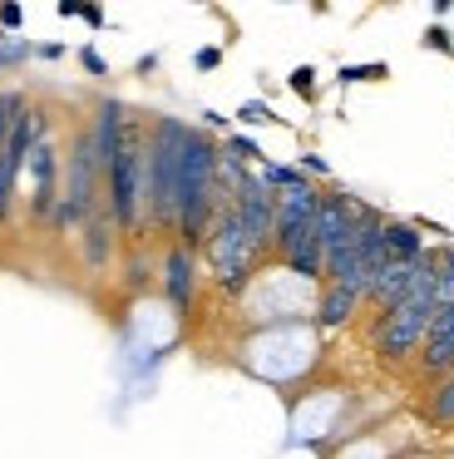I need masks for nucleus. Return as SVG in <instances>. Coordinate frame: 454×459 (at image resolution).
<instances>
[{
    "label": "nucleus",
    "mask_w": 454,
    "mask_h": 459,
    "mask_svg": "<svg viewBox=\"0 0 454 459\" xmlns=\"http://www.w3.org/2000/svg\"><path fill=\"white\" fill-rule=\"evenodd\" d=\"M193 124L158 114L148 119L144 134V232L173 242V222H178V153Z\"/></svg>",
    "instance_id": "f257e3e1"
},
{
    "label": "nucleus",
    "mask_w": 454,
    "mask_h": 459,
    "mask_svg": "<svg viewBox=\"0 0 454 459\" xmlns=\"http://www.w3.org/2000/svg\"><path fill=\"white\" fill-rule=\"evenodd\" d=\"M434 311H440V247H434V262L424 267L420 287H415L400 307L380 311V316L371 321V351L385 366H405L410 356H420Z\"/></svg>",
    "instance_id": "f03ea898"
},
{
    "label": "nucleus",
    "mask_w": 454,
    "mask_h": 459,
    "mask_svg": "<svg viewBox=\"0 0 454 459\" xmlns=\"http://www.w3.org/2000/svg\"><path fill=\"white\" fill-rule=\"evenodd\" d=\"M99 212H104V169H99V159H94L89 129L79 124V129L69 134V149H65V178H59L55 232L59 238H79Z\"/></svg>",
    "instance_id": "7ed1b4c3"
},
{
    "label": "nucleus",
    "mask_w": 454,
    "mask_h": 459,
    "mask_svg": "<svg viewBox=\"0 0 454 459\" xmlns=\"http://www.w3.org/2000/svg\"><path fill=\"white\" fill-rule=\"evenodd\" d=\"M144 134L148 124L134 114L118 153L104 163V212L118 238H144Z\"/></svg>",
    "instance_id": "20e7f679"
},
{
    "label": "nucleus",
    "mask_w": 454,
    "mask_h": 459,
    "mask_svg": "<svg viewBox=\"0 0 454 459\" xmlns=\"http://www.w3.org/2000/svg\"><path fill=\"white\" fill-rule=\"evenodd\" d=\"M59 178H65V149L55 143V129L45 119L25 159V183H30L25 208H30V222H39V228H55L59 218Z\"/></svg>",
    "instance_id": "39448f33"
},
{
    "label": "nucleus",
    "mask_w": 454,
    "mask_h": 459,
    "mask_svg": "<svg viewBox=\"0 0 454 459\" xmlns=\"http://www.w3.org/2000/svg\"><path fill=\"white\" fill-rule=\"evenodd\" d=\"M316 212H321V188L306 183L276 198V228H272V257L286 262L296 247L316 242Z\"/></svg>",
    "instance_id": "423d86ee"
},
{
    "label": "nucleus",
    "mask_w": 454,
    "mask_h": 459,
    "mask_svg": "<svg viewBox=\"0 0 454 459\" xmlns=\"http://www.w3.org/2000/svg\"><path fill=\"white\" fill-rule=\"evenodd\" d=\"M227 203H232V212H237V222H242L247 242L257 247V257L266 262V257H272V228H276V193L262 188L257 173H247V183Z\"/></svg>",
    "instance_id": "0eeeda50"
},
{
    "label": "nucleus",
    "mask_w": 454,
    "mask_h": 459,
    "mask_svg": "<svg viewBox=\"0 0 454 459\" xmlns=\"http://www.w3.org/2000/svg\"><path fill=\"white\" fill-rule=\"evenodd\" d=\"M158 287H163L168 307H173L178 316H188L193 301H197V252L168 242L163 257H158Z\"/></svg>",
    "instance_id": "6e6552de"
},
{
    "label": "nucleus",
    "mask_w": 454,
    "mask_h": 459,
    "mask_svg": "<svg viewBox=\"0 0 454 459\" xmlns=\"http://www.w3.org/2000/svg\"><path fill=\"white\" fill-rule=\"evenodd\" d=\"M430 262H434V252L424 262H385V267L375 272L371 291H365V307H371L375 316H380V311H390V307H400V301L420 287V277H424V267H430Z\"/></svg>",
    "instance_id": "1a4fd4ad"
},
{
    "label": "nucleus",
    "mask_w": 454,
    "mask_h": 459,
    "mask_svg": "<svg viewBox=\"0 0 454 459\" xmlns=\"http://www.w3.org/2000/svg\"><path fill=\"white\" fill-rule=\"evenodd\" d=\"M361 307H365V297L336 287V281H321V287H316L311 321H316V331H341V326H351V321L361 316Z\"/></svg>",
    "instance_id": "9d476101"
},
{
    "label": "nucleus",
    "mask_w": 454,
    "mask_h": 459,
    "mask_svg": "<svg viewBox=\"0 0 454 459\" xmlns=\"http://www.w3.org/2000/svg\"><path fill=\"white\" fill-rule=\"evenodd\" d=\"M430 252L434 247L424 242V232L410 218H385V257L390 262H424Z\"/></svg>",
    "instance_id": "9b49d317"
},
{
    "label": "nucleus",
    "mask_w": 454,
    "mask_h": 459,
    "mask_svg": "<svg viewBox=\"0 0 454 459\" xmlns=\"http://www.w3.org/2000/svg\"><path fill=\"white\" fill-rule=\"evenodd\" d=\"M114 247H118V232H114V222H109V212H99V218L89 222L84 232H79V252H84V267H89V272H104L109 262H114Z\"/></svg>",
    "instance_id": "f8f14e48"
},
{
    "label": "nucleus",
    "mask_w": 454,
    "mask_h": 459,
    "mask_svg": "<svg viewBox=\"0 0 454 459\" xmlns=\"http://www.w3.org/2000/svg\"><path fill=\"white\" fill-rule=\"evenodd\" d=\"M257 178H262V188H272L276 198H282V193H292V188H306V173L296 169V163H276V159H266L262 169H257Z\"/></svg>",
    "instance_id": "ddd939ff"
},
{
    "label": "nucleus",
    "mask_w": 454,
    "mask_h": 459,
    "mask_svg": "<svg viewBox=\"0 0 454 459\" xmlns=\"http://www.w3.org/2000/svg\"><path fill=\"white\" fill-rule=\"evenodd\" d=\"M424 415H430L440 429H454V376H444V380L430 385V395H424Z\"/></svg>",
    "instance_id": "4468645a"
},
{
    "label": "nucleus",
    "mask_w": 454,
    "mask_h": 459,
    "mask_svg": "<svg viewBox=\"0 0 454 459\" xmlns=\"http://www.w3.org/2000/svg\"><path fill=\"white\" fill-rule=\"evenodd\" d=\"M380 80H390V65H385V60L341 65V70H336V84H341V90H351V84H380Z\"/></svg>",
    "instance_id": "2eb2a0df"
},
{
    "label": "nucleus",
    "mask_w": 454,
    "mask_h": 459,
    "mask_svg": "<svg viewBox=\"0 0 454 459\" xmlns=\"http://www.w3.org/2000/svg\"><path fill=\"white\" fill-rule=\"evenodd\" d=\"M223 153H227V159H237V163H247V169H262V163H266V149L257 139H247V134H227Z\"/></svg>",
    "instance_id": "dca6fc26"
},
{
    "label": "nucleus",
    "mask_w": 454,
    "mask_h": 459,
    "mask_svg": "<svg viewBox=\"0 0 454 459\" xmlns=\"http://www.w3.org/2000/svg\"><path fill=\"white\" fill-rule=\"evenodd\" d=\"M232 119H237V124H247V129H262V124H276V109H272L266 100H242Z\"/></svg>",
    "instance_id": "f3484780"
},
{
    "label": "nucleus",
    "mask_w": 454,
    "mask_h": 459,
    "mask_svg": "<svg viewBox=\"0 0 454 459\" xmlns=\"http://www.w3.org/2000/svg\"><path fill=\"white\" fill-rule=\"evenodd\" d=\"M286 90H292L296 100H306V104L321 100V90H316V70H311V65H296V70L286 74Z\"/></svg>",
    "instance_id": "a211bd4d"
},
{
    "label": "nucleus",
    "mask_w": 454,
    "mask_h": 459,
    "mask_svg": "<svg viewBox=\"0 0 454 459\" xmlns=\"http://www.w3.org/2000/svg\"><path fill=\"white\" fill-rule=\"evenodd\" d=\"M420 45L430 55H444V60H454V35H450V25H430V30L420 35Z\"/></svg>",
    "instance_id": "6ab92c4d"
},
{
    "label": "nucleus",
    "mask_w": 454,
    "mask_h": 459,
    "mask_svg": "<svg viewBox=\"0 0 454 459\" xmlns=\"http://www.w3.org/2000/svg\"><path fill=\"white\" fill-rule=\"evenodd\" d=\"M197 129H203V134H223V139H227V134H232V119L217 114V109H203V114H197Z\"/></svg>",
    "instance_id": "aec40b11"
},
{
    "label": "nucleus",
    "mask_w": 454,
    "mask_h": 459,
    "mask_svg": "<svg viewBox=\"0 0 454 459\" xmlns=\"http://www.w3.org/2000/svg\"><path fill=\"white\" fill-rule=\"evenodd\" d=\"M296 169H301L311 183H316V178H331V163H326L321 153H301V159H296Z\"/></svg>",
    "instance_id": "412c9836"
},
{
    "label": "nucleus",
    "mask_w": 454,
    "mask_h": 459,
    "mask_svg": "<svg viewBox=\"0 0 454 459\" xmlns=\"http://www.w3.org/2000/svg\"><path fill=\"white\" fill-rule=\"evenodd\" d=\"M217 65H223V45H203V50H193V70L197 74L217 70Z\"/></svg>",
    "instance_id": "4be33fe9"
},
{
    "label": "nucleus",
    "mask_w": 454,
    "mask_h": 459,
    "mask_svg": "<svg viewBox=\"0 0 454 459\" xmlns=\"http://www.w3.org/2000/svg\"><path fill=\"white\" fill-rule=\"evenodd\" d=\"M79 65H84V70L94 74V80H109V60L94 50V45H84V50H79Z\"/></svg>",
    "instance_id": "5701e85b"
},
{
    "label": "nucleus",
    "mask_w": 454,
    "mask_h": 459,
    "mask_svg": "<svg viewBox=\"0 0 454 459\" xmlns=\"http://www.w3.org/2000/svg\"><path fill=\"white\" fill-rule=\"evenodd\" d=\"M79 21H84L89 30H104V25H109V15H104V5H79Z\"/></svg>",
    "instance_id": "b1692460"
},
{
    "label": "nucleus",
    "mask_w": 454,
    "mask_h": 459,
    "mask_svg": "<svg viewBox=\"0 0 454 459\" xmlns=\"http://www.w3.org/2000/svg\"><path fill=\"white\" fill-rule=\"evenodd\" d=\"M0 25H5V30H20V25H25V11H20V5H0Z\"/></svg>",
    "instance_id": "393cba45"
},
{
    "label": "nucleus",
    "mask_w": 454,
    "mask_h": 459,
    "mask_svg": "<svg viewBox=\"0 0 454 459\" xmlns=\"http://www.w3.org/2000/svg\"><path fill=\"white\" fill-rule=\"evenodd\" d=\"M25 55H30V45H25V40H10L5 50H0V65H20Z\"/></svg>",
    "instance_id": "a878e982"
},
{
    "label": "nucleus",
    "mask_w": 454,
    "mask_h": 459,
    "mask_svg": "<svg viewBox=\"0 0 454 459\" xmlns=\"http://www.w3.org/2000/svg\"><path fill=\"white\" fill-rule=\"evenodd\" d=\"M430 15H434V25H444V21L454 15V0H434V5H430Z\"/></svg>",
    "instance_id": "bb28decb"
},
{
    "label": "nucleus",
    "mask_w": 454,
    "mask_h": 459,
    "mask_svg": "<svg viewBox=\"0 0 454 459\" xmlns=\"http://www.w3.org/2000/svg\"><path fill=\"white\" fill-rule=\"evenodd\" d=\"M39 60H65V45H39Z\"/></svg>",
    "instance_id": "cd10ccee"
},
{
    "label": "nucleus",
    "mask_w": 454,
    "mask_h": 459,
    "mask_svg": "<svg viewBox=\"0 0 454 459\" xmlns=\"http://www.w3.org/2000/svg\"><path fill=\"white\" fill-rule=\"evenodd\" d=\"M440 267H444V272H454V247H440Z\"/></svg>",
    "instance_id": "c85d7f7f"
}]
</instances>
